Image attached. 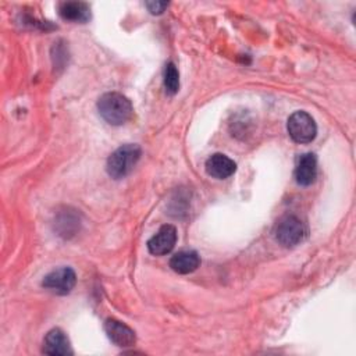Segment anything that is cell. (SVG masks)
<instances>
[{"mask_svg": "<svg viewBox=\"0 0 356 356\" xmlns=\"http://www.w3.org/2000/svg\"><path fill=\"white\" fill-rule=\"evenodd\" d=\"M97 110L103 120L111 125L125 124L134 113L131 100L118 92L104 93L97 102Z\"/></svg>", "mask_w": 356, "mask_h": 356, "instance_id": "6da1fadb", "label": "cell"}, {"mask_svg": "<svg viewBox=\"0 0 356 356\" xmlns=\"http://www.w3.org/2000/svg\"><path fill=\"white\" fill-rule=\"evenodd\" d=\"M140 159V147L134 143H127L114 150L107 159V172L114 179L127 177Z\"/></svg>", "mask_w": 356, "mask_h": 356, "instance_id": "7a4b0ae2", "label": "cell"}, {"mask_svg": "<svg viewBox=\"0 0 356 356\" xmlns=\"http://www.w3.org/2000/svg\"><path fill=\"white\" fill-rule=\"evenodd\" d=\"M274 235H275V239L282 246L289 248L300 243L306 238L307 228L299 217L293 214H288L280 218V221L275 225Z\"/></svg>", "mask_w": 356, "mask_h": 356, "instance_id": "3957f363", "label": "cell"}, {"mask_svg": "<svg viewBox=\"0 0 356 356\" xmlns=\"http://www.w3.org/2000/svg\"><path fill=\"white\" fill-rule=\"evenodd\" d=\"M288 134L296 143H310L317 134V125L306 111H295L288 118Z\"/></svg>", "mask_w": 356, "mask_h": 356, "instance_id": "277c9868", "label": "cell"}, {"mask_svg": "<svg viewBox=\"0 0 356 356\" xmlns=\"http://www.w3.org/2000/svg\"><path fill=\"white\" fill-rule=\"evenodd\" d=\"M76 284V275H75V271L70 267H61V268H57L51 273H49L43 281H42V285L57 293V295H67L72 291V288L75 286Z\"/></svg>", "mask_w": 356, "mask_h": 356, "instance_id": "5b68a950", "label": "cell"}, {"mask_svg": "<svg viewBox=\"0 0 356 356\" xmlns=\"http://www.w3.org/2000/svg\"><path fill=\"white\" fill-rule=\"evenodd\" d=\"M177 243V229L171 224L163 225L147 242V249L152 254L163 256L172 250Z\"/></svg>", "mask_w": 356, "mask_h": 356, "instance_id": "8992f818", "label": "cell"}, {"mask_svg": "<svg viewBox=\"0 0 356 356\" xmlns=\"http://www.w3.org/2000/svg\"><path fill=\"white\" fill-rule=\"evenodd\" d=\"M104 331L110 341H113L117 346H132L136 341L135 331L124 324L122 321H118L115 318H107L104 323Z\"/></svg>", "mask_w": 356, "mask_h": 356, "instance_id": "52a82bcc", "label": "cell"}, {"mask_svg": "<svg viewBox=\"0 0 356 356\" xmlns=\"http://www.w3.org/2000/svg\"><path fill=\"white\" fill-rule=\"evenodd\" d=\"M317 177V159L313 153L299 156L295 167V179L300 186H309Z\"/></svg>", "mask_w": 356, "mask_h": 356, "instance_id": "ba28073f", "label": "cell"}, {"mask_svg": "<svg viewBox=\"0 0 356 356\" xmlns=\"http://www.w3.org/2000/svg\"><path fill=\"white\" fill-rule=\"evenodd\" d=\"M204 167H206L207 174L217 179H225V178L231 177L236 170L235 161L222 153L211 154L206 160Z\"/></svg>", "mask_w": 356, "mask_h": 356, "instance_id": "9c48e42d", "label": "cell"}, {"mask_svg": "<svg viewBox=\"0 0 356 356\" xmlns=\"http://www.w3.org/2000/svg\"><path fill=\"white\" fill-rule=\"evenodd\" d=\"M43 352L53 356L71 355V345L67 335L60 328L50 330L43 339Z\"/></svg>", "mask_w": 356, "mask_h": 356, "instance_id": "30bf717a", "label": "cell"}, {"mask_svg": "<svg viewBox=\"0 0 356 356\" xmlns=\"http://www.w3.org/2000/svg\"><path fill=\"white\" fill-rule=\"evenodd\" d=\"M58 14L65 21L86 22L90 18V8L83 1H64L58 6Z\"/></svg>", "mask_w": 356, "mask_h": 356, "instance_id": "8fae6325", "label": "cell"}, {"mask_svg": "<svg viewBox=\"0 0 356 356\" xmlns=\"http://www.w3.org/2000/svg\"><path fill=\"white\" fill-rule=\"evenodd\" d=\"M200 266V257L195 250H181L170 260V267L178 274L193 273Z\"/></svg>", "mask_w": 356, "mask_h": 356, "instance_id": "7c38bea8", "label": "cell"}, {"mask_svg": "<svg viewBox=\"0 0 356 356\" xmlns=\"http://www.w3.org/2000/svg\"><path fill=\"white\" fill-rule=\"evenodd\" d=\"M164 88L168 95H175L179 89V74L174 63H167L164 68Z\"/></svg>", "mask_w": 356, "mask_h": 356, "instance_id": "4fadbf2b", "label": "cell"}, {"mask_svg": "<svg viewBox=\"0 0 356 356\" xmlns=\"http://www.w3.org/2000/svg\"><path fill=\"white\" fill-rule=\"evenodd\" d=\"M168 3L167 1H147L146 7L152 14H161L167 8Z\"/></svg>", "mask_w": 356, "mask_h": 356, "instance_id": "5bb4252c", "label": "cell"}]
</instances>
